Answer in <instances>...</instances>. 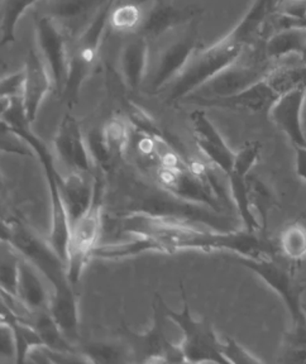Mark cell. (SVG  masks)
Returning a JSON list of instances; mask_svg holds the SVG:
<instances>
[{
  "label": "cell",
  "mask_w": 306,
  "mask_h": 364,
  "mask_svg": "<svg viewBox=\"0 0 306 364\" xmlns=\"http://www.w3.org/2000/svg\"><path fill=\"white\" fill-rule=\"evenodd\" d=\"M24 89H23V105L29 123L37 118L41 104L45 100L53 85L50 68L43 57L37 52L29 51L24 66Z\"/></svg>",
  "instance_id": "2e32d148"
},
{
  "label": "cell",
  "mask_w": 306,
  "mask_h": 364,
  "mask_svg": "<svg viewBox=\"0 0 306 364\" xmlns=\"http://www.w3.org/2000/svg\"><path fill=\"white\" fill-rule=\"evenodd\" d=\"M38 0H1L0 26H1V46L8 45L16 40V27L19 18L29 6Z\"/></svg>",
  "instance_id": "f546056e"
},
{
  "label": "cell",
  "mask_w": 306,
  "mask_h": 364,
  "mask_svg": "<svg viewBox=\"0 0 306 364\" xmlns=\"http://www.w3.org/2000/svg\"><path fill=\"white\" fill-rule=\"evenodd\" d=\"M58 182H60L63 201L68 208L70 220L73 224L90 206L94 188H95V175L93 176V175L68 171L66 176H63L60 173Z\"/></svg>",
  "instance_id": "ffe728a7"
},
{
  "label": "cell",
  "mask_w": 306,
  "mask_h": 364,
  "mask_svg": "<svg viewBox=\"0 0 306 364\" xmlns=\"http://www.w3.org/2000/svg\"><path fill=\"white\" fill-rule=\"evenodd\" d=\"M147 252H157L167 255L164 245L151 235L137 234L131 240L99 245L93 252V259L102 261H122L125 258L141 256Z\"/></svg>",
  "instance_id": "44dd1931"
},
{
  "label": "cell",
  "mask_w": 306,
  "mask_h": 364,
  "mask_svg": "<svg viewBox=\"0 0 306 364\" xmlns=\"http://www.w3.org/2000/svg\"><path fill=\"white\" fill-rule=\"evenodd\" d=\"M11 128L18 132L31 144V147L33 148L34 154L40 159L42 167L45 170L48 188H50V196H51V232H50L48 242L66 263L68 240L71 234V220H70L68 208L65 205L61 188H60V182H58L60 172L55 166L53 156L50 152V149L46 147L45 143L31 132L29 124L11 127Z\"/></svg>",
  "instance_id": "52a82bcc"
},
{
  "label": "cell",
  "mask_w": 306,
  "mask_h": 364,
  "mask_svg": "<svg viewBox=\"0 0 306 364\" xmlns=\"http://www.w3.org/2000/svg\"><path fill=\"white\" fill-rule=\"evenodd\" d=\"M34 29L41 53L50 68L53 86L57 92L63 95L68 80L70 61L66 33L63 26L47 14H37L34 17Z\"/></svg>",
  "instance_id": "8fae6325"
},
{
  "label": "cell",
  "mask_w": 306,
  "mask_h": 364,
  "mask_svg": "<svg viewBox=\"0 0 306 364\" xmlns=\"http://www.w3.org/2000/svg\"><path fill=\"white\" fill-rule=\"evenodd\" d=\"M144 16L142 8L137 3H125L120 4L110 11L109 26L115 32L120 33H131L139 31L142 27Z\"/></svg>",
  "instance_id": "4dcf8cb0"
},
{
  "label": "cell",
  "mask_w": 306,
  "mask_h": 364,
  "mask_svg": "<svg viewBox=\"0 0 306 364\" xmlns=\"http://www.w3.org/2000/svg\"><path fill=\"white\" fill-rule=\"evenodd\" d=\"M6 245V253L1 250V266H0V284L1 291L17 296L18 277H19V261L21 256L13 250L11 245Z\"/></svg>",
  "instance_id": "1f68e13d"
},
{
  "label": "cell",
  "mask_w": 306,
  "mask_h": 364,
  "mask_svg": "<svg viewBox=\"0 0 306 364\" xmlns=\"http://www.w3.org/2000/svg\"><path fill=\"white\" fill-rule=\"evenodd\" d=\"M1 240L13 247L19 256L31 262L52 287V295L75 294L68 266L50 242H46L33 228L21 218L11 216L1 223Z\"/></svg>",
  "instance_id": "3957f363"
},
{
  "label": "cell",
  "mask_w": 306,
  "mask_h": 364,
  "mask_svg": "<svg viewBox=\"0 0 306 364\" xmlns=\"http://www.w3.org/2000/svg\"><path fill=\"white\" fill-rule=\"evenodd\" d=\"M133 3H137V4H139V6H142V4H146V3H149L151 0H131Z\"/></svg>",
  "instance_id": "f35d334b"
},
{
  "label": "cell",
  "mask_w": 306,
  "mask_h": 364,
  "mask_svg": "<svg viewBox=\"0 0 306 364\" xmlns=\"http://www.w3.org/2000/svg\"><path fill=\"white\" fill-rule=\"evenodd\" d=\"M196 52L195 36H185L180 40L172 42L159 53L157 65L153 70L149 89L152 92H159L164 86L169 85L181 74L187 63Z\"/></svg>",
  "instance_id": "9a60e30c"
},
{
  "label": "cell",
  "mask_w": 306,
  "mask_h": 364,
  "mask_svg": "<svg viewBox=\"0 0 306 364\" xmlns=\"http://www.w3.org/2000/svg\"><path fill=\"white\" fill-rule=\"evenodd\" d=\"M300 55L306 63V27H286L278 29L267 40L265 56L276 63L281 58Z\"/></svg>",
  "instance_id": "7402d4cb"
},
{
  "label": "cell",
  "mask_w": 306,
  "mask_h": 364,
  "mask_svg": "<svg viewBox=\"0 0 306 364\" xmlns=\"http://www.w3.org/2000/svg\"><path fill=\"white\" fill-rule=\"evenodd\" d=\"M190 120L193 125L195 142L200 151L209 159L210 164H213L218 170L228 176L234 166L236 152H233L229 148L224 138L216 129V125L206 117L205 112L195 110L190 115Z\"/></svg>",
  "instance_id": "4fadbf2b"
},
{
  "label": "cell",
  "mask_w": 306,
  "mask_h": 364,
  "mask_svg": "<svg viewBox=\"0 0 306 364\" xmlns=\"http://www.w3.org/2000/svg\"><path fill=\"white\" fill-rule=\"evenodd\" d=\"M246 46L228 34L224 40L203 51L195 52L186 68L171 82L169 102H180L216 77L243 55Z\"/></svg>",
  "instance_id": "277c9868"
},
{
  "label": "cell",
  "mask_w": 306,
  "mask_h": 364,
  "mask_svg": "<svg viewBox=\"0 0 306 364\" xmlns=\"http://www.w3.org/2000/svg\"><path fill=\"white\" fill-rule=\"evenodd\" d=\"M24 89V70L17 74L8 75L1 79L0 91L1 97H22Z\"/></svg>",
  "instance_id": "e575fe53"
},
{
  "label": "cell",
  "mask_w": 306,
  "mask_h": 364,
  "mask_svg": "<svg viewBox=\"0 0 306 364\" xmlns=\"http://www.w3.org/2000/svg\"><path fill=\"white\" fill-rule=\"evenodd\" d=\"M97 6L99 0H48L46 14L56 19L61 26L70 27L91 16Z\"/></svg>",
  "instance_id": "cb8c5ba5"
},
{
  "label": "cell",
  "mask_w": 306,
  "mask_h": 364,
  "mask_svg": "<svg viewBox=\"0 0 306 364\" xmlns=\"http://www.w3.org/2000/svg\"><path fill=\"white\" fill-rule=\"evenodd\" d=\"M306 89L289 91L278 97L270 109V117L280 131L289 136L294 147H306V133L304 129V102Z\"/></svg>",
  "instance_id": "5bb4252c"
},
{
  "label": "cell",
  "mask_w": 306,
  "mask_h": 364,
  "mask_svg": "<svg viewBox=\"0 0 306 364\" xmlns=\"http://www.w3.org/2000/svg\"><path fill=\"white\" fill-rule=\"evenodd\" d=\"M304 313H305L306 315V304H304Z\"/></svg>",
  "instance_id": "ab89813d"
},
{
  "label": "cell",
  "mask_w": 306,
  "mask_h": 364,
  "mask_svg": "<svg viewBox=\"0 0 306 364\" xmlns=\"http://www.w3.org/2000/svg\"><path fill=\"white\" fill-rule=\"evenodd\" d=\"M1 151L23 156H36L31 144L4 122H1Z\"/></svg>",
  "instance_id": "836d02e7"
},
{
  "label": "cell",
  "mask_w": 306,
  "mask_h": 364,
  "mask_svg": "<svg viewBox=\"0 0 306 364\" xmlns=\"http://www.w3.org/2000/svg\"><path fill=\"white\" fill-rule=\"evenodd\" d=\"M271 11H273L271 0H255L248 13L229 34L237 42L247 47L250 41L253 40L261 31Z\"/></svg>",
  "instance_id": "d4e9b609"
},
{
  "label": "cell",
  "mask_w": 306,
  "mask_h": 364,
  "mask_svg": "<svg viewBox=\"0 0 306 364\" xmlns=\"http://www.w3.org/2000/svg\"><path fill=\"white\" fill-rule=\"evenodd\" d=\"M278 250L287 259L300 262L306 258V227L292 223L285 228L278 238Z\"/></svg>",
  "instance_id": "f1b7e54d"
},
{
  "label": "cell",
  "mask_w": 306,
  "mask_h": 364,
  "mask_svg": "<svg viewBox=\"0 0 306 364\" xmlns=\"http://www.w3.org/2000/svg\"><path fill=\"white\" fill-rule=\"evenodd\" d=\"M247 185H248L252 211L257 218V220L261 224L262 230L266 232L270 211L273 210V206L276 204L275 195L266 182L261 180L260 177L250 175L247 178Z\"/></svg>",
  "instance_id": "4316f807"
},
{
  "label": "cell",
  "mask_w": 306,
  "mask_h": 364,
  "mask_svg": "<svg viewBox=\"0 0 306 364\" xmlns=\"http://www.w3.org/2000/svg\"><path fill=\"white\" fill-rule=\"evenodd\" d=\"M100 172L102 170H97L95 175V188L90 206L71 224L66 266L68 277L73 284L79 282L86 264L93 259V252L99 245V238L102 234L105 181Z\"/></svg>",
  "instance_id": "5b68a950"
},
{
  "label": "cell",
  "mask_w": 306,
  "mask_h": 364,
  "mask_svg": "<svg viewBox=\"0 0 306 364\" xmlns=\"http://www.w3.org/2000/svg\"><path fill=\"white\" fill-rule=\"evenodd\" d=\"M280 97L273 86L267 81L266 77L255 82V85L250 86L248 89L241 91L236 95L221 99H211V100H201L195 102L201 107L210 108L234 109V110H246L252 113H262L270 112L273 104L278 102Z\"/></svg>",
  "instance_id": "e0dca14e"
},
{
  "label": "cell",
  "mask_w": 306,
  "mask_h": 364,
  "mask_svg": "<svg viewBox=\"0 0 306 364\" xmlns=\"http://www.w3.org/2000/svg\"><path fill=\"white\" fill-rule=\"evenodd\" d=\"M234 261L255 272L262 281L268 284V287H271L283 299L294 325L292 334L306 339V315L304 313V302L301 300L304 287L296 284L291 273L286 268L278 264L275 258L255 259L236 256Z\"/></svg>",
  "instance_id": "30bf717a"
},
{
  "label": "cell",
  "mask_w": 306,
  "mask_h": 364,
  "mask_svg": "<svg viewBox=\"0 0 306 364\" xmlns=\"http://www.w3.org/2000/svg\"><path fill=\"white\" fill-rule=\"evenodd\" d=\"M156 181L164 191L177 199L219 210L226 195L216 176L200 162H185L175 152L166 149L159 154Z\"/></svg>",
  "instance_id": "7a4b0ae2"
},
{
  "label": "cell",
  "mask_w": 306,
  "mask_h": 364,
  "mask_svg": "<svg viewBox=\"0 0 306 364\" xmlns=\"http://www.w3.org/2000/svg\"><path fill=\"white\" fill-rule=\"evenodd\" d=\"M53 146L57 157L68 171L93 176L97 175V164L91 154L89 143L74 115L66 114L63 117L55 134Z\"/></svg>",
  "instance_id": "7c38bea8"
},
{
  "label": "cell",
  "mask_w": 306,
  "mask_h": 364,
  "mask_svg": "<svg viewBox=\"0 0 306 364\" xmlns=\"http://www.w3.org/2000/svg\"><path fill=\"white\" fill-rule=\"evenodd\" d=\"M184 306L180 313L174 311L164 304L161 297V305L166 318H170L182 331L180 343L185 363L228 364L227 359L221 354V341L214 331L213 325L208 318L195 320L187 302L186 291L180 282Z\"/></svg>",
  "instance_id": "8992f818"
},
{
  "label": "cell",
  "mask_w": 306,
  "mask_h": 364,
  "mask_svg": "<svg viewBox=\"0 0 306 364\" xmlns=\"http://www.w3.org/2000/svg\"><path fill=\"white\" fill-rule=\"evenodd\" d=\"M242 56L184 100L195 104L201 100L232 97L265 79L276 68L266 56L250 57V60H244Z\"/></svg>",
  "instance_id": "9c48e42d"
},
{
  "label": "cell",
  "mask_w": 306,
  "mask_h": 364,
  "mask_svg": "<svg viewBox=\"0 0 306 364\" xmlns=\"http://www.w3.org/2000/svg\"><path fill=\"white\" fill-rule=\"evenodd\" d=\"M266 79L280 97L296 89H306V63L297 66H276Z\"/></svg>",
  "instance_id": "83f0119b"
},
{
  "label": "cell",
  "mask_w": 306,
  "mask_h": 364,
  "mask_svg": "<svg viewBox=\"0 0 306 364\" xmlns=\"http://www.w3.org/2000/svg\"><path fill=\"white\" fill-rule=\"evenodd\" d=\"M184 18V13L177 9L171 0H154L151 11L144 16L139 33L147 38H157L176 27Z\"/></svg>",
  "instance_id": "603a6c76"
},
{
  "label": "cell",
  "mask_w": 306,
  "mask_h": 364,
  "mask_svg": "<svg viewBox=\"0 0 306 364\" xmlns=\"http://www.w3.org/2000/svg\"><path fill=\"white\" fill-rule=\"evenodd\" d=\"M149 46L143 34L133 37L122 46L120 52V71L125 85L132 90L139 89L146 79Z\"/></svg>",
  "instance_id": "ac0fdd59"
},
{
  "label": "cell",
  "mask_w": 306,
  "mask_h": 364,
  "mask_svg": "<svg viewBox=\"0 0 306 364\" xmlns=\"http://www.w3.org/2000/svg\"><path fill=\"white\" fill-rule=\"evenodd\" d=\"M120 227L122 233L142 234L157 239L167 255L180 250H223L255 259H270L276 255L275 245L263 237V232H250L244 228L221 232L201 227L181 216L134 211L120 220Z\"/></svg>",
  "instance_id": "6da1fadb"
},
{
  "label": "cell",
  "mask_w": 306,
  "mask_h": 364,
  "mask_svg": "<svg viewBox=\"0 0 306 364\" xmlns=\"http://www.w3.org/2000/svg\"><path fill=\"white\" fill-rule=\"evenodd\" d=\"M46 282L43 274L31 262L21 257L17 296L33 313L50 309L52 292L47 289Z\"/></svg>",
  "instance_id": "d6986e66"
},
{
  "label": "cell",
  "mask_w": 306,
  "mask_h": 364,
  "mask_svg": "<svg viewBox=\"0 0 306 364\" xmlns=\"http://www.w3.org/2000/svg\"><path fill=\"white\" fill-rule=\"evenodd\" d=\"M296 172L306 182V147H295Z\"/></svg>",
  "instance_id": "8d00e7d4"
},
{
  "label": "cell",
  "mask_w": 306,
  "mask_h": 364,
  "mask_svg": "<svg viewBox=\"0 0 306 364\" xmlns=\"http://www.w3.org/2000/svg\"><path fill=\"white\" fill-rule=\"evenodd\" d=\"M166 315L161 305V296L154 294L153 323L151 329L139 334L122 323L120 334L137 363H185L180 344H172L164 336V320Z\"/></svg>",
  "instance_id": "ba28073f"
},
{
  "label": "cell",
  "mask_w": 306,
  "mask_h": 364,
  "mask_svg": "<svg viewBox=\"0 0 306 364\" xmlns=\"http://www.w3.org/2000/svg\"><path fill=\"white\" fill-rule=\"evenodd\" d=\"M221 354L227 359L228 364H257L262 363L260 358L248 352L238 341L231 336H224L221 341Z\"/></svg>",
  "instance_id": "d6a6232c"
},
{
  "label": "cell",
  "mask_w": 306,
  "mask_h": 364,
  "mask_svg": "<svg viewBox=\"0 0 306 364\" xmlns=\"http://www.w3.org/2000/svg\"><path fill=\"white\" fill-rule=\"evenodd\" d=\"M302 118H304V129H305L306 133V97L305 102H304V114H302Z\"/></svg>",
  "instance_id": "74e56055"
},
{
  "label": "cell",
  "mask_w": 306,
  "mask_h": 364,
  "mask_svg": "<svg viewBox=\"0 0 306 364\" xmlns=\"http://www.w3.org/2000/svg\"><path fill=\"white\" fill-rule=\"evenodd\" d=\"M83 354L88 363H127L133 362L132 353L123 339L120 341H94L85 346Z\"/></svg>",
  "instance_id": "484cf974"
},
{
  "label": "cell",
  "mask_w": 306,
  "mask_h": 364,
  "mask_svg": "<svg viewBox=\"0 0 306 364\" xmlns=\"http://www.w3.org/2000/svg\"><path fill=\"white\" fill-rule=\"evenodd\" d=\"M0 341H1V355L17 358V344L13 328L8 323L1 321L0 326Z\"/></svg>",
  "instance_id": "d590c367"
}]
</instances>
